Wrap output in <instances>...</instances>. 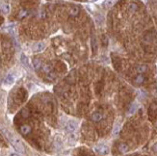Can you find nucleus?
I'll return each mask as SVG.
<instances>
[{
	"mask_svg": "<svg viewBox=\"0 0 157 156\" xmlns=\"http://www.w3.org/2000/svg\"><path fill=\"white\" fill-rule=\"evenodd\" d=\"M43 68H44V70L45 71V72H49L51 70V67L49 66V65H44V67H43Z\"/></svg>",
	"mask_w": 157,
	"mask_h": 156,
	"instance_id": "aec40b11",
	"label": "nucleus"
},
{
	"mask_svg": "<svg viewBox=\"0 0 157 156\" xmlns=\"http://www.w3.org/2000/svg\"><path fill=\"white\" fill-rule=\"evenodd\" d=\"M78 13H79V8L77 6L71 7V9H70V11H69V14H70L71 16H77V15H78Z\"/></svg>",
	"mask_w": 157,
	"mask_h": 156,
	"instance_id": "4468645a",
	"label": "nucleus"
},
{
	"mask_svg": "<svg viewBox=\"0 0 157 156\" xmlns=\"http://www.w3.org/2000/svg\"><path fill=\"white\" fill-rule=\"evenodd\" d=\"M33 66H34V68L35 70H39L40 67H41V62L40 59H38V58H36V59H34L33 60Z\"/></svg>",
	"mask_w": 157,
	"mask_h": 156,
	"instance_id": "f8f14e48",
	"label": "nucleus"
},
{
	"mask_svg": "<svg viewBox=\"0 0 157 156\" xmlns=\"http://www.w3.org/2000/svg\"><path fill=\"white\" fill-rule=\"evenodd\" d=\"M144 81V75H142V74H138L137 76L134 78V82L137 83V84H141Z\"/></svg>",
	"mask_w": 157,
	"mask_h": 156,
	"instance_id": "ddd939ff",
	"label": "nucleus"
},
{
	"mask_svg": "<svg viewBox=\"0 0 157 156\" xmlns=\"http://www.w3.org/2000/svg\"><path fill=\"white\" fill-rule=\"evenodd\" d=\"M13 82H14V76L11 75V74H9V75L5 78V80H4V83H5L6 85H10V84H12Z\"/></svg>",
	"mask_w": 157,
	"mask_h": 156,
	"instance_id": "2eb2a0df",
	"label": "nucleus"
},
{
	"mask_svg": "<svg viewBox=\"0 0 157 156\" xmlns=\"http://www.w3.org/2000/svg\"><path fill=\"white\" fill-rule=\"evenodd\" d=\"M78 127V123L75 121H69L66 124V129L69 132H73L76 130V128Z\"/></svg>",
	"mask_w": 157,
	"mask_h": 156,
	"instance_id": "7ed1b4c3",
	"label": "nucleus"
},
{
	"mask_svg": "<svg viewBox=\"0 0 157 156\" xmlns=\"http://www.w3.org/2000/svg\"><path fill=\"white\" fill-rule=\"evenodd\" d=\"M91 46H92V51H93V53H95L96 50H98V39L94 35L92 36V39H91Z\"/></svg>",
	"mask_w": 157,
	"mask_h": 156,
	"instance_id": "39448f33",
	"label": "nucleus"
},
{
	"mask_svg": "<svg viewBox=\"0 0 157 156\" xmlns=\"http://www.w3.org/2000/svg\"><path fill=\"white\" fill-rule=\"evenodd\" d=\"M119 129H120V128H119V124H116V125H115V127L113 128L112 134H113L114 136L118 135V134H119Z\"/></svg>",
	"mask_w": 157,
	"mask_h": 156,
	"instance_id": "a211bd4d",
	"label": "nucleus"
},
{
	"mask_svg": "<svg viewBox=\"0 0 157 156\" xmlns=\"http://www.w3.org/2000/svg\"><path fill=\"white\" fill-rule=\"evenodd\" d=\"M152 150L155 151V152H157V143L153 145V147H152Z\"/></svg>",
	"mask_w": 157,
	"mask_h": 156,
	"instance_id": "4be33fe9",
	"label": "nucleus"
},
{
	"mask_svg": "<svg viewBox=\"0 0 157 156\" xmlns=\"http://www.w3.org/2000/svg\"><path fill=\"white\" fill-rule=\"evenodd\" d=\"M102 118H103V116H102V114H101L100 112H94V113H93L91 116L92 121H94V122L100 121L101 120H102Z\"/></svg>",
	"mask_w": 157,
	"mask_h": 156,
	"instance_id": "0eeeda50",
	"label": "nucleus"
},
{
	"mask_svg": "<svg viewBox=\"0 0 157 156\" xmlns=\"http://www.w3.org/2000/svg\"><path fill=\"white\" fill-rule=\"evenodd\" d=\"M9 139L16 151H19V153H24V151H25L24 146H23V143H21V141L19 140V138L15 137L13 135H9Z\"/></svg>",
	"mask_w": 157,
	"mask_h": 156,
	"instance_id": "f257e3e1",
	"label": "nucleus"
},
{
	"mask_svg": "<svg viewBox=\"0 0 157 156\" xmlns=\"http://www.w3.org/2000/svg\"><path fill=\"white\" fill-rule=\"evenodd\" d=\"M20 61H21V63L23 64V66H24L25 67H27V68H31L30 64H29L28 58L26 57L24 54H21V56H20Z\"/></svg>",
	"mask_w": 157,
	"mask_h": 156,
	"instance_id": "1a4fd4ad",
	"label": "nucleus"
},
{
	"mask_svg": "<svg viewBox=\"0 0 157 156\" xmlns=\"http://www.w3.org/2000/svg\"><path fill=\"white\" fill-rule=\"evenodd\" d=\"M11 156H19L17 154H16V153H14V154H11Z\"/></svg>",
	"mask_w": 157,
	"mask_h": 156,
	"instance_id": "5701e85b",
	"label": "nucleus"
},
{
	"mask_svg": "<svg viewBox=\"0 0 157 156\" xmlns=\"http://www.w3.org/2000/svg\"><path fill=\"white\" fill-rule=\"evenodd\" d=\"M94 151H96V152L101 154V155H107V154H109V152H110V149L105 145H98L96 147H94Z\"/></svg>",
	"mask_w": 157,
	"mask_h": 156,
	"instance_id": "f03ea898",
	"label": "nucleus"
},
{
	"mask_svg": "<svg viewBox=\"0 0 157 156\" xmlns=\"http://www.w3.org/2000/svg\"><path fill=\"white\" fill-rule=\"evenodd\" d=\"M156 127H157V122H156Z\"/></svg>",
	"mask_w": 157,
	"mask_h": 156,
	"instance_id": "b1692460",
	"label": "nucleus"
},
{
	"mask_svg": "<svg viewBox=\"0 0 157 156\" xmlns=\"http://www.w3.org/2000/svg\"><path fill=\"white\" fill-rule=\"evenodd\" d=\"M119 151H120V152L125 153V152H127V151H128L129 147H128V146H127L126 143H119Z\"/></svg>",
	"mask_w": 157,
	"mask_h": 156,
	"instance_id": "9b49d317",
	"label": "nucleus"
},
{
	"mask_svg": "<svg viewBox=\"0 0 157 156\" xmlns=\"http://www.w3.org/2000/svg\"><path fill=\"white\" fill-rule=\"evenodd\" d=\"M137 108H138L137 103H133V104H132V107L129 109V112H130V113H133V112L135 111V110H137Z\"/></svg>",
	"mask_w": 157,
	"mask_h": 156,
	"instance_id": "6ab92c4d",
	"label": "nucleus"
},
{
	"mask_svg": "<svg viewBox=\"0 0 157 156\" xmlns=\"http://www.w3.org/2000/svg\"><path fill=\"white\" fill-rule=\"evenodd\" d=\"M29 110L27 108H24L21 110V116L23 117V118H28L29 117Z\"/></svg>",
	"mask_w": 157,
	"mask_h": 156,
	"instance_id": "dca6fc26",
	"label": "nucleus"
},
{
	"mask_svg": "<svg viewBox=\"0 0 157 156\" xmlns=\"http://www.w3.org/2000/svg\"><path fill=\"white\" fill-rule=\"evenodd\" d=\"M44 48H45V43H44V42H41V41H40V42L35 43V45H33L32 49H33V51H35V52H41V51L44 50Z\"/></svg>",
	"mask_w": 157,
	"mask_h": 156,
	"instance_id": "20e7f679",
	"label": "nucleus"
},
{
	"mask_svg": "<svg viewBox=\"0 0 157 156\" xmlns=\"http://www.w3.org/2000/svg\"><path fill=\"white\" fill-rule=\"evenodd\" d=\"M26 14H27V11H25V10H23V11H21L20 13H19V17H23L24 16H26Z\"/></svg>",
	"mask_w": 157,
	"mask_h": 156,
	"instance_id": "412c9836",
	"label": "nucleus"
},
{
	"mask_svg": "<svg viewBox=\"0 0 157 156\" xmlns=\"http://www.w3.org/2000/svg\"><path fill=\"white\" fill-rule=\"evenodd\" d=\"M19 132L22 135H28L31 132V127L29 126L28 124H22L21 126L19 127Z\"/></svg>",
	"mask_w": 157,
	"mask_h": 156,
	"instance_id": "423d86ee",
	"label": "nucleus"
},
{
	"mask_svg": "<svg viewBox=\"0 0 157 156\" xmlns=\"http://www.w3.org/2000/svg\"><path fill=\"white\" fill-rule=\"evenodd\" d=\"M137 9H138V6H137L136 4L131 3V4H129L128 5V10L130 11V12H135Z\"/></svg>",
	"mask_w": 157,
	"mask_h": 156,
	"instance_id": "f3484780",
	"label": "nucleus"
},
{
	"mask_svg": "<svg viewBox=\"0 0 157 156\" xmlns=\"http://www.w3.org/2000/svg\"><path fill=\"white\" fill-rule=\"evenodd\" d=\"M0 10H1L4 14H9L10 13L9 4L5 3V2H1V3H0Z\"/></svg>",
	"mask_w": 157,
	"mask_h": 156,
	"instance_id": "6e6552de",
	"label": "nucleus"
},
{
	"mask_svg": "<svg viewBox=\"0 0 157 156\" xmlns=\"http://www.w3.org/2000/svg\"><path fill=\"white\" fill-rule=\"evenodd\" d=\"M147 70H148V67H147V66H144V65H139V66L136 67V70H137V72H139L140 74L146 72Z\"/></svg>",
	"mask_w": 157,
	"mask_h": 156,
	"instance_id": "9d476101",
	"label": "nucleus"
}]
</instances>
